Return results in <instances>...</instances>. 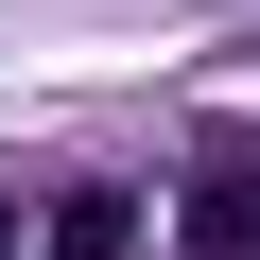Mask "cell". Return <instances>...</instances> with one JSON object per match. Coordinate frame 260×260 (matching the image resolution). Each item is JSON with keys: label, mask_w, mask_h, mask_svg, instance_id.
<instances>
[{"label": "cell", "mask_w": 260, "mask_h": 260, "mask_svg": "<svg viewBox=\"0 0 260 260\" xmlns=\"http://www.w3.org/2000/svg\"><path fill=\"white\" fill-rule=\"evenodd\" d=\"M174 243H191V260H260V156H208V174L174 191Z\"/></svg>", "instance_id": "cell-1"}, {"label": "cell", "mask_w": 260, "mask_h": 260, "mask_svg": "<svg viewBox=\"0 0 260 260\" xmlns=\"http://www.w3.org/2000/svg\"><path fill=\"white\" fill-rule=\"evenodd\" d=\"M121 243H139V191H70L52 208V260H121Z\"/></svg>", "instance_id": "cell-2"}, {"label": "cell", "mask_w": 260, "mask_h": 260, "mask_svg": "<svg viewBox=\"0 0 260 260\" xmlns=\"http://www.w3.org/2000/svg\"><path fill=\"white\" fill-rule=\"evenodd\" d=\"M0 260H18V208H0Z\"/></svg>", "instance_id": "cell-3"}]
</instances>
